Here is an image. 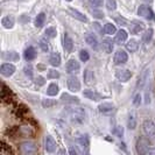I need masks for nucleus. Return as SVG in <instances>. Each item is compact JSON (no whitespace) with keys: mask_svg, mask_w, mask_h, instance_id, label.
I'll return each instance as SVG.
<instances>
[{"mask_svg":"<svg viewBox=\"0 0 155 155\" xmlns=\"http://www.w3.org/2000/svg\"><path fill=\"white\" fill-rule=\"evenodd\" d=\"M70 118L72 121L77 124H82L85 120V110L82 107H74L70 111Z\"/></svg>","mask_w":155,"mask_h":155,"instance_id":"f257e3e1","label":"nucleus"},{"mask_svg":"<svg viewBox=\"0 0 155 155\" xmlns=\"http://www.w3.org/2000/svg\"><path fill=\"white\" fill-rule=\"evenodd\" d=\"M142 130L149 139H155V123L153 120L146 119L142 123Z\"/></svg>","mask_w":155,"mask_h":155,"instance_id":"f03ea898","label":"nucleus"},{"mask_svg":"<svg viewBox=\"0 0 155 155\" xmlns=\"http://www.w3.org/2000/svg\"><path fill=\"white\" fill-rule=\"evenodd\" d=\"M20 152L22 154H34L38 152V146L33 141H25L20 143Z\"/></svg>","mask_w":155,"mask_h":155,"instance_id":"7ed1b4c3","label":"nucleus"},{"mask_svg":"<svg viewBox=\"0 0 155 155\" xmlns=\"http://www.w3.org/2000/svg\"><path fill=\"white\" fill-rule=\"evenodd\" d=\"M138 14L141 18L146 19V20H153V19H155L154 12L147 5H141V6H139V8H138Z\"/></svg>","mask_w":155,"mask_h":155,"instance_id":"20e7f679","label":"nucleus"},{"mask_svg":"<svg viewBox=\"0 0 155 155\" xmlns=\"http://www.w3.org/2000/svg\"><path fill=\"white\" fill-rule=\"evenodd\" d=\"M149 67H145L143 69H142V71L140 72L139 77H138V81H137V89L138 90H141L143 86H145V84L147 83L148 81V76H149Z\"/></svg>","mask_w":155,"mask_h":155,"instance_id":"39448f33","label":"nucleus"},{"mask_svg":"<svg viewBox=\"0 0 155 155\" xmlns=\"http://www.w3.org/2000/svg\"><path fill=\"white\" fill-rule=\"evenodd\" d=\"M128 60V55L127 53L123 50V49H119L114 53V57H113V62L116 65H121V64H125Z\"/></svg>","mask_w":155,"mask_h":155,"instance_id":"423d86ee","label":"nucleus"},{"mask_svg":"<svg viewBox=\"0 0 155 155\" xmlns=\"http://www.w3.org/2000/svg\"><path fill=\"white\" fill-rule=\"evenodd\" d=\"M132 71H130L128 69H119L116 71V77L119 82L121 83H126L132 78Z\"/></svg>","mask_w":155,"mask_h":155,"instance_id":"0eeeda50","label":"nucleus"},{"mask_svg":"<svg viewBox=\"0 0 155 155\" xmlns=\"http://www.w3.org/2000/svg\"><path fill=\"white\" fill-rule=\"evenodd\" d=\"M68 89H69L71 92H78L81 91V82L76 76H70L68 77Z\"/></svg>","mask_w":155,"mask_h":155,"instance_id":"6e6552de","label":"nucleus"},{"mask_svg":"<svg viewBox=\"0 0 155 155\" xmlns=\"http://www.w3.org/2000/svg\"><path fill=\"white\" fill-rule=\"evenodd\" d=\"M98 109H99V112H101L103 114H111L116 111V105L110 101H104V103L99 104Z\"/></svg>","mask_w":155,"mask_h":155,"instance_id":"1a4fd4ad","label":"nucleus"},{"mask_svg":"<svg viewBox=\"0 0 155 155\" xmlns=\"http://www.w3.org/2000/svg\"><path fill=\"white\" fill-rule=\"evenodd\" d=\"M0 72L2 76L5 77H11L14 72H15V67L14 64L12 63H4L1 67H0Z\"/></svg>","mask_w":155,"mask_h":155,"instance_id":"9d476101","label":"nucleus"},{"mask_svg":"<svg viewBox=\"0 0 155 155\" xmlns=\"http://www.w3.org/2000/svg\"><path fill=\"white\" fill-rule=\"evenodd\" d=\"M79 69H81V64L75 58H70L65 64V70L68 74H75V72L79 71Z\"/></svg>","mask_w":155,"mask_h":155,"instance_id":"9b49d317","label":"nucleus"},{"mask_svg":"<svg viewBox=\"0 0 155 155\" xmlns=\"http://www.w3.org/2000/svg\"><path fill=\"white\" fill-rule=\"evenodd\" d=\"M45 148H46V150L48 153H54L55 150H56V148H57L56 141L49 134L46 135V138H45Z\"/></svg>","mask_w":155,"mask_h":155,"instance_id":"f8f14e48","label":"nucleus"},{"mask_svg":"<svg viewBox=\"0 0 155 155\" xmlns=\"http://www.w3.org/2000/svg\"><path fill=\"white\" fill-rule=\"evenodd\" d=\"M83 96L92 101H99L103 99V96H101V93L96 92V91H93V90H90V89L84 90V91H83Z\"/></svg>","mask_w":155,"mask_h":155,"instance_id":"ddd939ff","label":"nucleus"},{"mask_svg":"<svg viewBox=\"0 0 155 155\" xmlns=\"http://www.w3.org/2000/svg\"><path fill=\"white\" fill-rule=\"evenodd\" d=\"M68 12H69L70 15L72 16V18H75L78 21H82V22H86V21H87V18H86L82 12H79L78 9H76V8L68 7Z\"/></svg>","mask_w":155,"mask_h":155,"instance_id":"4468645a","label":"nucleus"},{"mask_svg":"<svg viewBox=\"0 0 155 155\" xmlns=\"http://www.w3.org/2000/svg\"><path fill=\"white\" fill-rule=\"evenodd\" d=\"M149 148L150 147H149V145H148L147 140H145V139L138 140V142H137V152H138L139 154L146 155V153L148 152Z\"/></svg>","mask_w":155,"mask_h":155,"instance_id":"2eb2a0df","label":"nucleus"},{"mask_svg":"<svg viewBox=\"0 0 155 155\" xmlns=\"http://www.w3.org/2000/svg\"><path fill=\"white\" fill-rule=\"evenodd\" d=\"M63 48L68 53H71L72 51V48H74V41L70 38V35L68 33H64L63 34Z\"/></svg>","mask_w":155,"mask_h":155,"instance_id":"dca6fc26","label":"nucleus"},{"mask_svg":"<svg viewBox=\"0 0 155 155\" xmlns=\"http://www.w3.org/2000/svg\"><path fill=\"white\" fill-rule=\"evenodd\" d=\"M127 36H128V34H127V31H125V29H120V31H118L116 33V36H114V42L118 43V45H121V43H124L127 41Z\"/></svg>","mask_w":155,"mask_h":155,"instance_id":"f3484780","label":"nucleus"},{"mask_svg":"<svg viewBox=\"0 0 155 155\" xmlns=\"http://www.w3.org/2000/svg\"><path fill=\"white\" fill-rule=\"evenodd\" d=\"M61 101L65 104H79V98L75 97V96H71L69 93H62Z\"/></svg>","mask_w":155,"mask_h":155,"instance_id":"a211bd4d","label":"nucleus"},{"mask_svg":"<svg viewBox=\"0 0 155 155\" xmlns=\"http://www.w3.org/2000/svg\"><path fill=\"white\" fill-rule=\"evenodd\" d=\"M143 29H145V23L143 22L133 21V23H131V31L133 34H140Z\"/></svg>","mask_w":155,"mask_h":155,"instance_id":"6ab92c4d","label":"nucleus"},{"mask_svg":"<svg viewBox=\"0 0 155 155\" xmlns=\"http://www.w3.org/2000/svg\"><path fill=\"white\" fill-rule=\"evenodd\" d=\"M23 56H25V58H26L27 61H33V60L36 57V50H35V48H34V47H28V48L25 50Z\"/></svg>","mask_w":155,"mask_h":155,"instance_id":"aec40b11","label":"nucleus"},{"mask_svg":"<svg viewBox=\"0 0 155 155\" xmlns=\"http://www.w3.org/2000/svg\"><path fill=\"white\" fill-rule=\"evenodd\" d=\"M103 50L106 53V54H111L113 51V42L111 39H104L103 40Z\"/></svg>","mask_w":155,"mask_h":155,"instance_id":"412c9836","label":"nucleus"},{"mask_svg":"<svg viewBox=\"0 0 155 155\" xmlns=\"http://www.w3.org/2000/svg\"><path fill=\"white\" fill-rule=\"evenodd\" d=\"M139 48V42L135 39H131L130 41H127L126 43V49L130 51V53H135Z\"/></svg>","mask_w":155,"mask_h":155,"instance_id":"4be33fe9","label":"nucleus"},{"mask_svg":"<svg viewBox=\"0 0 155 155\" xmlns=\"http://www.w3.org/2000/svg\"><path fill=\"white\" fill-rule=\"evenodd\" d=\"M85 41L89 46L93 48V49H97L98 48V40L97 38L93 35V34H87L85 36Z\"/></svg>","mask_w":155,"mask_h":155,"instance_id":"5701e85b","label":"nucleus"},{"mask_svg":"<svg viewBox=\"0 0 155 155\" xmlns=\"http://www.w3.org/2000/svg\"><path fill=\"white\" fill-rule=\"evenodd\" d=\"M1 25L4 26V28L6 29H9V28H13L14 26V18L13 16H4L2 20H1Z\"/></svg>","mask_w":155,"mask_h":155,"instance_id":"b1692460","label":"nucleus"},{"mask_svg":"<svg viewBox=\"0 0 155 155\" xmlns=\"http://www.w3.org/2000/svg\"><path fill=\"white\" fill-rule=\"evenodd\" d=\"M49 63L53 65V67H60L61 65V56L58 53H53L49 57Z\"/></svg>","mask_w":155,"mask_h":155,"instance_id":"393cba45","label":"nucleus"},{"mask_svg":"<svg viewBox=\"0 0 155 155\" xmlns=\"http://www.w3.org/2000/svg\"><path fill=\"white\" fill-rule=\"evenodd\" d=\"M127 127H128V130H132V131L135 130V127H137V116L134 112L130 113L128 120H127Z\"/></svg>","mask_w":155,"mask_h":155,"instance_id":"a878e982","label":"nucleus"},{"mask_svg":"<svg viewBox=\"0 0 155 155\" xmlns=\"http://www.w3.org/2000/svg\"><path fill=\"white\" fill-rule=\"evenodd\" d=\"M83 77H84V82H85V84L87 85H91L93 83V72L91 71L90 69H85L84 70V75H83Z\"/></svg>","mask_w":155,"mask_h":155,"instance_id":"bb28decb","label":"nucleus"},{"mask_svg":"<svg viewBox=\"0 0 155 155\" xmlns=\"http://www.w3.org/2000/svg\"><path fill=\"white\" fill-rule=\"evenodd\" d=\"M57 93H58V85H57L56 83L49 84L48 89H47V94L50 96V97H54V96H56Z\"/></svg>","mask_w":155,"mask_h":155,"instance_id":"cd10ccee","label":"nucleus"},{"mask_svg":"<svg viewBox=\"0 0 155 155\" xmlns=\"http://www.w3.org/2000/svg\"><path fill=\"white\" fill-rule=\"evenodd\" d=\"M104 33H105V34H107V35L116 34V33H117L116 26H114L113 23H111V22L105 23V26H104Z\"/></svg>","mask_w":155,"mask_h":155,"instance_id":"c85d7f7f","label":"nucleus"},{"mask_svg":"<svg viewBox=\"0 0 155 155\" xmlns=\"http://www.w3.org/2000/svg\"><path fill=\"white\" fill-rule=\"evenodd\" d=\"M45 21H46V14L42 12V13L38 14V16L35 18V27L41 28V27L45 25Z\"/></svg>","mask_w":155,"mask_h":155,"instance_id":"c756f323","label":"nucleus"},{"mask_svg":"<svg viewBox=\"0 0 155 155\" xmlns=\"http://www.w3.org/2000/svg\"><path fill=\"white\" fill-rule=\"evenodd\" d=\"M153 33H154V31L152 28H149V29L145 31V34L142 35V42L143 43H149L150 40L153 39Z\"/></svg>","mask_w":155,"mask_h":155,"instance_id":"7c9ffc66","label":"nucleus"},{"mask_svg":"<svg viewBox=\"0 0 155 155\" xmlns=\"http://www.w3.org/2000/svg\"><path fill=\"white\" fill-rule=\"evenodd\" d=\"M20 133H21L22 135H26V137L28 135V137H29V135H33V134H34V130L31 128V126H21V127H20Z\"/></svg>","mask_w":155,"mask_h":155,"instance_id":"2f4dec72","label":"nucleus"},{"mask_svg":"<svg viewBox=\"0 0 155 155\" xmlns=\"http://www.w3.org/2000/svg\"><path fill=\"white\" fill-rule=\"evenodd\" d=\"M77 142L83 148H87L89 147V137L87 135H82V137L77 138Z\"/></svg>","mask_w":155,"mask_h":155,"instance_id":"473e14b6","label":"nucleus"},{"mask_svg":"<svg viewBox=\"0 0 155 155\" xmlns=\"http://www.w3.org/2000/svg\"><path fill=\"white\" fill-rule=\"evenodd\" d=\"M45 34H46L47 38L54 39V38H56V35H57V31H56L55 27H48L46 29V31H45Z\"/></svg>","mask_w":155,"mask_h":155,"instance_id":"72a5a7b5","label":"nucleus"},{"mask_svg":"<svg viewBox=\"0 0 155 155\" xmlns=\"http://www.w3.org/2000/svg\"><path fill=\"white\" fill-rule=\"evenodd\" d=\"M55 105H57V101L54 99H42V106L45 109H50Z\"/></svg>","mask_w":155,"mask_h":155,"instance_id":"f704fd0d","label":"nucleus"},{"mask_svg":"<svg viewBox=\"0 0 155 155\" xmlns=\"http://www.w3.org/2000/svg\"><path fill=\"white\" fill-rule=\"evenodd\" d=\"M105 5H106V8L109 9L110 12L116 11V8H117L116 0H105Z\"/></svg>","mask_w":155,"mask_h":155,"instance_id":"c9c22d12","label":"nucleus"},{"mask_svg":"<svg viewBox=\"0 0 155 155\" xmlns=\"http://www.w3.org/2000/svg\"><path fill=\"white\" fill-rule=\"evenodd\" d=\"M79 58H81V61H82V62H86V61H89V58H90V54H89V51L85 50V49H82V50L79 51Z\"/></svg>","mask_w":155,"mask_h":155,"instance_id":"e433bc0d","label":"nucleus"},{"mask_svg":"<svg viewBox=\"0 0 155 155\" xmlns=\"http://www.w3.org/2000/svg\"><path fill=\"white\" fill-rule=\"evenodd\" d=\"M90 13L92 14L93 18H96V19H104V13L99 11V9H90Z\"/></svg>","mask_w":155,"mask_h":155,"instance_id":"4c0bfd02","label":"nucleus"},{"mask_svg":"<svg viewBox=\"0 0 155 155\" xmlns=\"http://www.w3.org/2000/svg\"><path fill=\"white\" fill-rule=\"evenodd\" d=\"M114 20H116L117 23H119L120 26H130V25H131L130 21H128V20H126V19L123 18V16H116V18H114Z\"/></svg>","mask_w":155,"mask_h":155,"instance_id":"58836bf2","label":"nucleus"},{"mask_svg":"<svg viewBox=\"0 0 155 155\" xmlns=\"http://www.w3.org/2000/svg\"><path fill=\"white\" fill-rule=\"evenodd\" d=\"M39 46H40V48L42 49V51H45V53H47V51L49 50V46H48V42H47V41L45 39L40 40Z\"/></svg>","mask_w":155,"mask_h":155,"instance_id":"ea45409f","label":"nucleus"},{"mask_svg":"<svg viewBox=\"0 0 155 155\" xmlns=\"http://www.w3.org/2000/svg\"><path fill=\"white\" fill-rule=\"evenodd\" d=\"M5 57L8 58L9 61H16V60H19V56L16 54L15 51H8V54L5 55Z\"/></svg>","mask_w":155,"mask_h":155,"instance_id":"a19ab883","label":"nucleus"},{"mask_svg":"<svg viewBox=\"0 0 155 155\" xmlns=\"http://www.w3.org/2000/svg\"><path fill=\"white\" fill-rule=\"evenodd\" d=\"M48 78H51V79L60 78V72L56 70H48Z\"/></svg>","mask_w":155,"mask_h":155,"instance_id":"79ce46f5","label":"nucleus"},{"mask_svg":"<svg viewBox=\"0 0 155 155\" xmlns=\"http://www.w3.org/2000/svg\"><path fill=\"white\" fill-rule=\"evenodd\" d=\"M2 143V146H1V149H0V153L2 155H6V154H9L11 153V148H7L6 146L7 145H5L4 142H1Z\"/></svg>","mask_w":155,"mask_h":155,"instance_id":"37998d69","label":"nucleus"},{"mask_svg":"<svg viewBox=\"0 0 155 155\" xmlns=\"http://www.w3.org/2000/svg\"><path fill=\"white\" fill-rule=\"evenodd\" d=\"M113 133L118 135V137H123V134H124V130H123V127L121 126H117L116 128H114V131Z\"/></svg>","mask_w":155,"mask_h":155,"instance_id":"c03bdc74","label":"nucleus"},{"mask_svg":"<svg viewBox=\"0 0 155 155\" xmlns=\"http://www.w3.org/2000/svg\"><path fill=\"white\" fill-rule=\"evenodd\" d=\"M23 70H25V74H26L27 76H29V77L33 76V67H31V65H26Z\"/></svg>","mask_w":155,"mask_h":155,"instance_id":"a18cd8bd","label":"nucleus"},{"mask_svg":"<svg viewBox=\"0 0 155 155\" xmlns=\"http://www.w3.org/2000/svg\"><path fill=\"white\" fill-rule=\"evenodd\" d=\"M91 1V4L94 5L96 7H101L103 6V4H104V0H90Z\"/></svg>","mask_w":155,"mask_h":155,"instance_id":"49530a36","label":"nucleus"},{"mask_svg":"<svg viewBox=\"0 0 155 155\" xmlns=\"http://www.w3.org/2000/svg\"><path fill=\"white\" fill-rule=\"evenodd\" d=\"M140 103H141V96H140V93H138L135 97H134V101H133V104L134 105H139Z\"/></svg>","mask_w":155,"mask_h":155,"instance_id":"de8ad7c7","label":"nucleus"},{"mask_svg":"<svg viewBox=\"0 0 155 155\" xmlns=\"http://www.w3.org/2000/svg\"><path fill=\"white\" fill-rule=\"evenodd\" d=\"M36 84H39V85H45V84H46L45 78L42 77V76H39V77L36 78Z\"/></svg>","mask_w":155,"mask_h":155,"instance_id":"09e8293b","label":"nucleus"},{"mask_svg":"<svg viewBox=\"0 0 155 155\" xmlns=\"http://www.w3.org/2000/svg\"><path fill=\"white\" fill-rule=\"evenodd\" d=\"M69 153H70V154H77V150H76V149H75L74 147H70Z\"/></svg>","mask_w":155,"mask_h":155,"instance_id":"8fccbe9b","label":"nucleus"},{"mask_svg":"<svg viewBox=\"0 0 155 155\" xmlns=\"http://www.w3.org/2000/svg\"><path fill=\"white\" fill-rule=\"evenodd\" d=\"M67 1H71V0H67Z\"/></svg>","mask_w":155,"mask_h":155,"instance_id":"3c124183","label":"nucleus"}]
</instances>
